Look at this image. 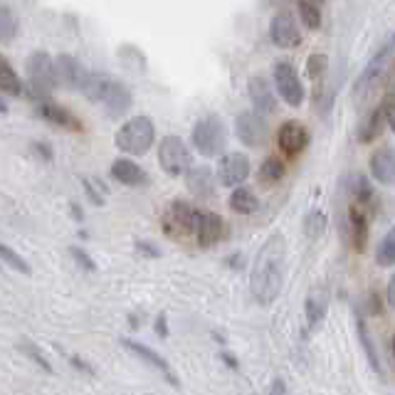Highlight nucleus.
Segmentation results:
<instances>
[{"mask_svg": "<svg viewBox=\"0 0 395 395\" xmlns=\"http://www.w3.org/2000/svg\"><path fill=\"white\" fill-rule=\"evenodd\" d=\"M284 274H287V245H284V237L274 232L254 259L252 277H249L252 299L262 306L272 304L284 289Z\"/></svg>", "mask_w": 395, "mask_h": 395, "instance_id": "obj_1", "label": "nucleus"}, {"mask_svg": "<svg viewBox=\"0 0 395 395\" xmlns=\"http://www.w3.org/2000/svg\"><path fill=\"white\" fill-rule=\"evenodd\" d=\"M391 55H393V45L386 43V48L378 52V55H373V60L358 75L356 85H353V102L358 107H368L378 97V92H381L383 82L388 77V70H391V60H393Z\"/></svg>", "mask_w": 395, "mask_h": 395, "instance_id": "obj_2", "label": "nucleus"}, {"mask_svg": "<svg viewBox=\"0 0 395 395\" xmlns=\"http://www.w3.org/2000/svg\"><path fill=\"white\" fill-rule=\"evenodd\" d=\"M153 139H156V126L148 117H134L124 124L121 129L117 131L114 136V144L121 153L129 156H144L146 151L153 146Z\"/></svg>", "mask_w": 395, "mask_h": 395, "instance_id": "obj_3", "label": "nucleus"}, {"mask_svg": "<svg viewBox=\"0 0 395 395\" xmlns=\"http://www.w3.org/2000/svg\"><path fill=\"white\" fill-rule=\"evenodd\" d=\"M28 77H30V87H28L30 99L35 104L50 102V94L57 87V80H55V60L45 50H38L28 57Z\"/></svg>", "mask_w": 395, "mask_h": 395, "instance_id": "obj_4", "label": "nucleus"}, {"mask_svg": "<svg viewBox=\"0 0 395 395\" xmlns=\"http://www.w3.org/2000/svg\"><path fill=\"white\" fill-rule=\"evenodd\" d=\"M225 144H227L225 124H222V119L217 114H205L193 126V146L200 151V156L215 158V156L222 153Z\"/></svg>", "mask_w": 395, "mask_h": 395, "instance_id": "obj_5", "label": "nucleus"}, {"mask_svg": "<svg viewBox=\"0 0 395 395\" xmlns=\"http://www.w3.org/2000/svg\"><path fill=\"white\" fill-rule=\"evenodd\" d=\"M195 207L188 200H171L161 215V227L171 240H185L193 235Z\"/></svg>", "mask_w": 395, "mask_h": 395, "instance_id": "obj_6", "label": "nucleus"}, {"mask_svg": "<svg viewBox=\"0 0 395 395\" xmlns=\"http://www.w3.org/2000/svg\"><path fill=\"white\" fill-rule=\"evenodd\" d=\"M190 158H193V156H190L188 146L183 144V139L175 136V134L163 136V141H161V146H158V163L166 173L173 175V178L185 175L190 168Z\"/></svg>", "mask_w": 395, "mask_h": 395, "instance_id": "obj_7", "label": "nucleus"}, {"mask_svg": "<svg viewBox=\"0 0 395 395\" xmlns=\"http://www.w3.org/2000/svg\"><path fill=\"white\" fill-rule=\"evenodd\" d=\"M193 235L200 247H215L225 237V222L217 212L212 210H198L193 215Z\"/></svg>", "mask_w": 395, "mask_h": 395, "instance_id": "obj_8", "label": "nucleus"}, {"mask_svg": "<svg viewBox=\"0 0 395 395\" xmlns=\"http://www.w3.org/2000/svg\"><path fill=\"white\" fill-rule=\"evenodd\" d=\"M274 85H277V92L289 107H301L304 102V85H301L299 75L289 62H277L272 70Z\"/></svg>", "mask_w": 395, "mask_h": 395, "instance_id": "obj_9", "label": "nucleus"}, {"mask_svg": "<svg viewBox=\"0 0 395 395\" xmlns=\"http://www.w3.org/2000/svg\"><path fill=\"white\" fill-rule=\"evenodd\" d=\"M269 38L279 50H294L301 45V33L292 10H279L269 25Z\"/></svg>", "mask_w": 395, "mask_h": 395, "instance_id": "obj_10", "label": "nucleus"}, {"mask_svg": "<svg viewBox=\"0 0 395 395\" xmlns=\"http://www.w3.org/2000/svg\"><path fill=\"white\" fill-rule=\"evenodd\" d=\"M249 158L245 153H227L225 158L217 166V175L215 180L225 188H240L242 180L249 175Z\"/></svg>", "mask_w": 395, "mask_h": 395, "instance_id": "obj_11", "label": "nucleus"}, {"mask_svg": "<svg viewBox=\"0 0 395 395\" xmlns=\"http://www.w3.org/2000/svg\"><path fill=\"white\" fill-rule=\"evenodd\" d=\"M247 92H249V99H252V112L257 114L259 119L272 117V114L277 112V97H274L272 87H269V82L264 80V77H259V75L249 77Z\"/></svg>", "mask_w": 395, "mask_h": 395, "instance_id": "obj_12", "label": "nucleus"}, {"mask_svg": "<svg viewBox=\"0 0 395 395\" xmlns=\"http://www.w3.org/2000/svg\"><path fill=\"white\" fill-rule=\"evenodd\" d=\"M235 134L245 146L257 148L267 139V126H264V121L254 112H240L235 119Z\"/></svg>", "mask_w": 395, "mask_h": 395, "instance_id": "obj_13", "label": "nucleus"}, {"mask_svg": "<svg viewBox=\"0 0 395 395\" xmlns=\"http://www.w3.org/2000/svg\"><path fill=\"white\" fill-rule=\"evenodd\" d=\"M309 144V131H306L304 124L299 121H284L277 131V146L282 153L287 156H296L306 148Z\"/></svg>", "mask_w": 395, "mask_h": 395, "instance_id": "obj_14", "label": "nucleus"}, {"mask_svg": "<svg viewBox=\"0 0 395 395\" xmlns=\"http://www.w3.org/2000/svg\"><path fill=\"white\" fill-rule=\"evenodd\" d=\"M85 67L80 65L75 55H60L55 60V80L57 87H65V90H80L82 80H85Z\"/></svg>", "mask_w": 395, "mask_h": 395, "instance_id": "obj_15", "label": "nucleus"}, {"mask_svg": "<svg viewBox=\"0 0 395 395\" xmlns=\"http://www.w3.org/2000/svg\"><path fill=\"white\" fill-rule=\"evenodd\" d=\"M124 346L129 348V351H134L136 353L141 361H146L148 366H153L156 371H161V376L166 378V381L171 383V386H178V378H175V373H173V368H171V363L166 361L161 353H156L153 348H148V346H144V344H139V341H131V339H124Z\"/></svg>", "mask_w": 395, "mask_h": 395, "instance_id": "obj_16", "label": "nucleus"}, {"mask_svg": "<svg viewBox=\"0 0 395 395\" xmlns=\"http://www.w3.org/2000/svg\"><path fill=\"white\" fill-rule=\"evenodd\" d=\"M38 117L45 119V121H50L52 126L67 129V131H82L80 119H77L75 114L70 112V109L60 107V104H52V102L38 104Z\"/></svg>", "mask_w": 395, "mask_h": 395, "instance_id": "obj_17", "label": "nucleus"}, {"mask_svg": "<svg viewBox=\"0 0 395 395\" xmlns=\"http://www.w3.org/2000/svg\"><path fill=\"white\" fill-rule=\"evenodd\" d=\"M102 104H104V109H107L109 119L124 117V114H126L129 109H131V104H134L131 90H129L126 85H121V82H112Z\"/></svg>", "mask_w": 395, "mask_h": 395, "instance_id": "obj_18", "label": "nucleus"}, {"mask_svg": "<svg viewBox=\"0 0 395 395\" xmlns=\"http://www.w3.org/2000/svg\"><path fill=\"white\" fill-rule=\"evenodd\" d=\"M112 178L121 185H129V188H139V185L148 183V175L141 166H136L129 158H119L112 163Z\"/></svg>", "mask_w": 395, "mask_h": 395, "instance_id": "obj_19", "label": "nucleus"}, {"mask_svg": "<svg viewBox=\"0 0 395 395\" xmlns=\"http://www.w3.org/2000/svg\"><path fill=\"white\" fill-rule=\"evenodd\" d=\"M185 185L195 198H210L215 193V175L207 166H190L185 173Z\"/></svg>", "mask_w": 395, "mask_h": 395, "instance_id": "obj_20", "label": "nucleus"}, {"mask_svg": "<svg viewBox=\"0 0 395 395\" xmlns=\"http://www.w3.org/2000/svg\"><path fill=\"white\" fill-rule=\"evenodd\" d=\"M326 311H329V294H326V287H314L306 296L304 304V314H306V324L309 329H316V326L324 321Z\"/></svg>", "mask_w": 395, "mask_h": 395, "instance_id": "obj_21", "label": "nucleus"}, {"mask_svg": "<svg viewBox=\"0 0 395 395\" xmlns=\"http://www.w3.org/2000/svg\"><path fill=\"white\" fill-rule=\"evenodd\" d=\"M371 175L383 185H393V175H395V156L391 146L378 148L376 153L371 156Z\"/></svg>", "mask_w": 395, "mask_h": 395, "instance_id": "obj_22", "label": "nucleus"}, {"mask_svg": "<svg viewBox=\"0 0 395 395\" xmlns=\"http://www.w3.org/2000/svg\"><path fill=\"white\" fill-rule=\"evenodd\" d=\"M348 235H351L353 249L363 252L368 245V215L363 212V207L351 205L348 210Z\"/></svg>", "mask_w": 395, "mask_h": 395, "instance_id": "obj_23", "label": "nucleus"}, {"mask_svg": "<svg viewBox=\"0 0 395 395\" xmlns=\"http://www.w3.org/2000/svg\"><path fill=\"white\" fill-rule=\"evenodd\" d=\"M356 334H358V341H361L363 351H366L368 363H371L373 371L381 376V381H386V371H383V363H381V356H378V348H376V344H373V339H371V331H368V326H366V319H363V314H358V311H356Z\"/></svg>", "mask_w": 395, "mask_h": 395, "instance_id": "obj_24", "label": "nucleus"}, {"mask_svg": "<svg viewBox=\"0 0 395 395\" xmlns=\"http://www.w3.org/2000/svg\"><path fill=\"white\" fill-rule=\"evenodd\" d=\"M112 77L104 75V72H87L85 80H82V87L80 90L85 92V97L90 99L92 104H102L104 97H107V90L109 85H112Z\"/></svg>", "mask_w": 395, "mask_h": 395, "instance_id": "obj_25", "label": "nucleus"}, {"mask_svg": "<svg viewBox=\"0 0 395 395\" xmlns=\"http://www.w3.org/2000/svg\"><path fill=\"white\" fill-rule=\"evenodd\" d=\"M227 205H230V210L240 212V215H249V212H254L259 207V200H257V195H254L252 190L242 188V185H240V188H232Z\"/></svg>", "mask_w": 395, "mask_h": 395, "instance_id": "obj_26", "label": "nucleus"}, {"mask_svg": "<svg viewBox=\"0 0 395 395\" xmlns=\"http://www.w3.org/2000/svg\"><path fill=\"white\" fill-rule=\"evenodd\" d=\"M326 227H329V217H326V212L319 210V207L309 210V215L304 217V235L309 237L311 242L321 240V237L326 235Z\"/></svg>", "mask_w": 395, "mask_h": 395, "instance_id": "obj_27", "label": "nucleus"}, {"mask_svg": "<svg viewBox=\"0 0 395 395\" xmlns=\"http://www.w3.org/2000/svg\"><path fill=\"white\" fill-rule=\"evenodd\" d=\"M0 92L10 97H18L23 94V82H20L18 72L8 65V60L0 57Z\"/></svg>", "mask_w": 395, "mask_h": 395, "instance_id": "obj_28", "label": "nucleus"}, {"mask_svg": "<svg viewBox=\"0 0 395 395\" xmlns=\"http://www.w3.org/2000/svg\"><path fill=\"white\" fill-rule=\"evenodd\" d=\"M18 38V15L10 5H0V43L10 45Z\"/></svg>", "mask_w": 395, "mask_h": 395, "instance_id": "obj_29", "label": "nucleus"}, {"mask_svg": "<svg viewBox=\"0 0 395 395\" xmlns=\"http://www.w3.org/2000/svg\"><path fill=\"white\" fill-rule=\"evenodd\" d=\"M296 13H299L304 28H309V30H319L321 28V5L319 3L301 0V3L296 5Z\"/></svg>", "mask_w": 395, "mask_h": 395, "instance_id": "obj_30", "label": "nucleus"}, {"mask_svg": "<svg viewBox=\"0 0 395 395\" xmlns=\"http://www.w3.org/2000/svg\"><path fill=\"white\" fill-rule=\"evenodd\" d=\"M381 126H383L381 112H378V109H373V112L366 117V121L361 124V129H358V141H361V144L373 141V139H376L378 134H381Z\"/></svg>", "mask_w": 395, "mask_h": 395, "instance_id": "obj_31", "label": "nucleus"}, {"mask_svg": "<svg viewBox=\"0 0 395 395\" xmlns=\"http://www.w3.org/2000/svg\"><path fill=\"white\" fill-rule=\"evenodd\" d=\"M351 195L356 198V207H361V205H371L376 193H373L366 175L358 173V175H353V180H351Z\"/></svg>", "mask_w": 395, "mask_h": 395, "instance_id": "obj_32", "label": "nucleus"}, {"mask_svg": "<svg viewBox=\"0 0 395 395\" xmlns=\"http://www.w3.org/2000/svg\"><path fill=\"white\" fill-rule=\"evenodd\" d=\"M0 262H5L10 269H15V272H20V274H33V267L25 262L23 254H18L13 247L3 245V242H0Z\"/></svg>", "mask_w": 395, "mask_h": 395, "instance_id": "obj_33", "label": "nucleus"}, {"mask_svg": "<svg viewBox=\"0 0 395 395\" xmlns=\"http://www.w3.org/2000/svg\"><path fill=\"white\" fill-rule=\"evenodd\" d=\"M376 262H378V267H393L395 264V235L393 232H388V235L378 242Z\"/></svg>", "mask_w": 395, "mask_h": 395, "instance_id": "obj_34", "label": "nucleus"}, {"mask_svg": "<svg viewBox=\"0 0 395 395\" xmlns=\"http://www.w3.org/2000/svg\"><path fill=\"white\" fill-rule=\"evenodd\" d=\"M326 70H329V60H326V55H321V52H314V55L306 60V75L314 82H319V85L324 82Z\"/></svg>", "mask_w": 395, "mask_h": 395, "instance_id": "obj_35", "label": "nucleus"}, {"mask_svg": "<svg viewBox=\"0 0 395 395\" xmlns=\"http://www.w3.org/2000/svg\"><path fill=\"white\" fill-rule=\"evenodd\" d=\"M259 175H262L264 183H279L284 175V163L279 158H274V156H269L267 161L262 163V168H259Z\"/></svg>", "mask_w": 395, "mask_h": 395, "instance_id": "obj_36", "label": "nucleus"}, {"mask_svg": "<svg viewBox=\"0 0 395 395\" xmlns=\"http://www.w3.org/2000/svg\"><path fill=\"white\" fill-rule=\"evenodd\" d=\"M20 351H23V356H28L30 361L35 363V366H38V368H43L45 373H52L50 361L43 356V351H40V348L35 346V344H30V341H23V344H20Z\"/></svg>", "mask_w": 395, "mask_h": 395, "instance_id": "obj_37", "label": "nucleus"}, {"mask_svg": "<svg viewBox=\"0 0 395 395\" xmlns=\"http://www.w3.org/2000/svg\"><path fill=\"white\" fill-rule=\"evenodd\" d=\"M82 185L87 188V195H90V200L94 202V205H104V195H107V185L104 183H94L92 178H82Z\"/></svg>", "mask_w": 395, "mask_h": 395, "instance_id": "obj_38", "label": "nucleus"}, {"mask_svg": "<svg viewBox=\"0 0 395 395\" xmlns=\"http://www.w3.org/2000/svg\"><path fill=\"white\" fill-rule=\"evenodd\" d=\"M70 254H72V259H75L77 264H80L85 272H97V262L94 259L90 257V252L87 249H82V247H70Z\"/></svg>", "mask_w": 395, "mask_h": 395, "instance_id": "obj_39", "label": "nucleus"}, {"mask_svg": "<svg viewBox=\"0 0 395 395\" xmlns=\"http://www.w3.org/2000/svg\"><path fill=\"white\" fill-rule=\"evenodd\" d=\"M378 112H381L383 117V124H386L388 129L395 126V109H393V94H388L386 99L381 102V107H378Z\"/></svg>", "mask_w": 395, "mask_h": 395, "instance_id": "obj_40", "label": "nucleus"}, {"mask_svg": "<svg viewBox=\"0 0 395 395\" xmlns=\"http://www.w3.org/2000/svg\"><path fill=\"white\" fill-rule=\"evenodd\" d=\"M30 148H33V153L38 156L40 161H45V163H50V161L55 158V151H52V146L48 141H35Z\"/></svg>", "mask_w": 395, "mask_h": 395, "instance_id": "obj_41", "label": "nucleus"}, {"mask_svg": "<svg viewBox=\"0 0 395 395\" xmlns=\"http://www.w3.org/2000/svg\"><path fill=\"white\" fill-rule=\"evenodd\" d=\"M136 252L141 254V257H148V259H158L161 257V249L153 245V242H148V240H139L136 245Z\"/></svg>", "mask_w": 395, "mask_h": 395, "instance_id": "obj_42", "label": "nucleus"}, {"mask_svg": "<svg viewBox=\"0 0 395 395\" xmlns=\"http://www.w3.org/2000/svg\"><path fill=\"white\" fill-rule=\"evenodd\" d=\"M70 363H72V366L77 368V371L87 373V376H94V368H92V366H90V363H87V361H82L80 356H72V358H70Z\"/></svg>", "mask_w": 395, "mask_h": 395, "instance_id": "obj_43", "label": "nucleus"}, {"mask_svg": "<svg viewBox=\"0 0 395 395\" xmlns=\"http://www.w3.org/2000/svg\"><path fill=\"white\" fill-rule=\"evenodd\" d=\"M156 334H158L161 339L168 336V319H166V314H161L158 319H156Z\"/></svg>", "mask_w": 395, "mask_h": 395, "instance_id": "obj_44", "label": "nucleus"}, {"mask_svg": "<svg viewBox=\"0 0 395 395\" xmlns=\"http://www.w3.org/2000/svg\"><path fill=\"white\" fill-rule=\"evenodd\" d=\"M371 314L381 316V296H378V292H371Z\"/></svg>", "mask_w": 395, "mask_h": 395, "instance_id": "obj_45", "label": "nucleus"}, {"mask_svg": "<svg viewBox=\"0 0 395 395\" xmlns=\"http://www.w3.org/2000/svg\"><path fill=\"white\" fill-rule=\"evenodd\" d=\"M220 358H222V361H225V363H227V366H230V368H237V361H235V358L230 356V351H222V353H220Z\"/></svg>", "mask_w": 395, "mask_h": 395, "instance_id": "obj_46", "label": "nucleus"}, {"mask_svg": "<svg viewBox=\"0 0 395 395\" xmlns=\"http://www.w3.org/2000/svg\"><path fill=\"white\" fill-rule=\"evenodd\" d=\"M72 212H75V220H82V212H80V205H77V202H72Z\"/></svg>", "mask_w": 395, "mask_h": 395, "instance_id": "obj_47", "label": "nucleus"}, {"mask_svg": "<svg viewBox=\"0 0 395 395\" xmlns=\"http://www.w3.org/2000/svg\"><path fill=\"white\" fill-rule=\"evenodd\" d=\"M395 301V294H393V282L388 284V304H393Z\"/></svg>", "mask_w": 395, "mask_h": 395, "instance_id": "obj_48", "label": "nucleus"}, {"mask_svg": "<svg viewBox=\"0 0 395 395\" xmlns=\"http://www.w3.org/2000/svg\"><path fill=\"white\" fill-rule=\"evenodd\" d=\"M0 114H8V104H5L3 99H0Z\"/></svg>", "mask_w": 395, "mask_h": 395, "instance_id": "obj_49", "label": "nucleus"}]
</instances>
